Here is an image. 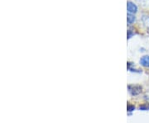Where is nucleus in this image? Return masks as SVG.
Returning a JSON list of instances; mask_svg holds the SVG:
<instances>
[{
    "instance_id": "423d86ee",
    "label": "nucleus",
    "mask_w": 149,
    "mask_h": 123,
    "mask_svg": "<svg viewBox=\"0 0 149 123\" xmlns=\"http://www.w3.org/2000/svg\"><path fill=\"white\" fill-rule=\"evenodd\" d=\"M133 32H131V30H128V39H129V38L131 37L132 36H133Z\"/></svg>"
},
{
    "instance_id": "20e7f679",
    "label": "nucleus",
    "mask_w": 149,
    "mask_h": 123,
    "mask_svg": "<svg viewBox=\"0 0 149 123\" xmlns=\"http://www.w3.org/2000/svg\"><path fill=\"white\" fill-rule=\"evenodd\" d=\"M127 21H128V24H132L135 21V17L133 15L132 13H128L127 15Z\"/></svg>"
},
{
    "instance_id": "39448f33",
    "label": "nucleus",
    "mask_w": 149,
    "mask_h": 123,
    "mask_svg": "<svg viewBox=\"0 0 149 123\" xmlns=\"http://www.w3.org/2000/svg\"><path fill=\"white\" fill-rule=\"evenodd\" d=\"M134 109H135V107H133V106H131V105L128 106V111H129V112H132Z\"/></svg>"
},
{
    "instance_id": "f03ea898",
    "label": "nucleus",
    "mask_w": 149,
    "mask_h": 123,
    "mask_svg": "<svg viewBox=\"0 0 149 123\" xmlns=\"http://www.w3.org/2000/svg\"><path fill=\"white\" fill-rule=\"evenodd\" d=\"M127 9L129 12H131V13H135V12H137V11H138V8H137V6L135 5L132 2H128V3H127Z\"/></svg>"
},
{
    "instance_id": "f257e3e1",
    "label": "nucleus",
    "mask_w": 149,
    "mask_h": 123,
    "mask_svg": "<svg viewBox=\"0 0 149 123\" xmlns=\"http://www.w3.org/2000/svg\"><path fill=\"white\" fill-rule=\"evenodd\" d=\"M128 90L132 95H138L142 92V87L139 85L128 86Z\"/></svg>"
},
{
    "instance_id": "7ed1b4c3",
    "label": "nucleus",
    "mask_w": 149,
    "mask_h": 123,
    "mask_svg": "<svg viewBox=\"0 0 149 123\" xmlns=\"http://www.w3.org/2000/svg\"><path fill=\"white\" fill-rule=\"evenodd\" d=\"M140 64L143 65V67L146 68H149V56L148 55H145L143 56L141 59H140Z\"/></svg>"
}]
</instances>
